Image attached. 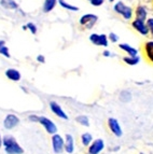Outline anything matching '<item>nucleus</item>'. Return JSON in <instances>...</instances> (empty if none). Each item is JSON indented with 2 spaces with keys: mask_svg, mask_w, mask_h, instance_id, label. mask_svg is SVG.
Masks as SVG:
<instances>
[{
  "mask_svg": "<svg viewBox=\"0 0 153 154\" xmlns=\"http://www.w3.org/2000/svg\"><path fill=\"white\" fill-rule=\"evenodd\" d=\"M2 144L5 146V153L8 154H23L24 150L12 136H5L2 139Z\"/></svg>",
  "mask_w": 153,
  "mask_h": 154,
  "instance_id": "1",
  "label": "nucleus"
},
{
  "mask_svg": "<svg viewBox=\"0 0 153 154\" xmlns=\"http://www.w3.org/2000/svg\"><path fill=\"white\" fill-rule=\"evenodd\" d=\"M113 10H114L115 13L120 14V15L122 16L124 20H126V21H130V20L133 18V15H134L133 9L130 8V7H128V5H126L124 2H122V1H117V2L113 5Z\"/></svg>",
  "mask_w": 153,
  "mask_h": 154,
  "instance_id": "2",
  "label": "nucleus"
},
{
  "mask_svg": "<svg viewBox=\"0 0 153 154\" xmlns=\"http://www.w3.org/2000/svg\"><path fill=\"white\" fill-rule=\"evenodd\" d=\"M97 22H98V16H97L96 14H93V13L83 14L79 20L80 25L86 29H92L93 27L96 25Z\"/></svg>",
  "mask_w": 153,
  "mask_h": 154,
  "instance_id": "3",
  "label": "nucleus"
},
{
  "mask_svg": "<svg viewBox=\"0 0 153 154\" xmlns=\"http://www.w3.org/2000/svg\"><path fill=\"white\" fill-rule=\"evenodd\" d=\"M89 41L96 46H104L107 48L109 45V39L105 33H92L89 36Z\"/></svg>",
  "mask_w": 153,
  "mask_h": 154,
  "instance_id": "4",
  "label": "nucleus"
},
{
  "mask_svg": "<svg viewBox=\"0 0 153 154\" xmlns=\"http://www.w3.org/2000/svg\"><path fill=\"white\" fill-rule=\"evenodd\" d=\"M132 27H133L137 32H139L141 36H143V37H147V36L150 35L148 26H147V23H145V21H141V20L135 18V20L132 22Z\"/></svg>",
  "mask_w": 153,
  "mask_h": 154,
  "instance_id": "5",
  "label": "nucleus"
},
{
  "mask_svg": "<svg viewBox=\"0 0 153 154\" xmlns=\"http://www.w3.org/2000/svg\"><path fill=\"white\" fill-rule=\"evenodd\" d=\"M38 123H40L41 125L43 126L48 134H53V135L56 134V131H57L56 125H55L50 119L45 118V116H38Z\"/></svg>",
  "mask_w": 153,
  "mask_h": 154,
  "instance_id": "6",
  "label": "nucleus"
},
{
  "mask_svg": "<svg viewBox=\"0 0 153 154\" xmlns=\"http://www.w3.org/2000/svg\"><path fill=\"white\" fill-rule=\"evenodd\" d=\"M52 146H53V150L55 153H61L65 150V140L58 134H54L52 137Z\"/></svg>",
  "mask_w": 153,
  "mask_h": 154,
  "instance_id": "7",
  "label": "nucleus"
},
{
  "mask_svg": "<svg viewBox=\"0 0 153 154\" xmlns=\"http://www.w3.org/2000/svg\"><path fill=\"white\" fill-rule=\"evenodd\" d=\"M105 148V142L102 139H96L89 148V154H99Z\"/></svg>",
  "mask_w": 153,
  "mask_h": 154,
  "instance_id": "8",
  "label": "nucleus"
},
{
  "mask_svg": "<svg viewBox=\"0 0 153 154\" xmlns=\"http://www.w3.org/2000/svg\"><path fill=\"white\" fill-rule=\"evenodd\" d=\"M18 123H20V119L17 116H14V114H8V116H5V121H3V126L7 129H12Z\"/></svg>",
  "mask_w": 153,
  "mask_h": 154,
  "instance_id": "9",
  "label": "nucleus"
},
{
  "mask_svg": "<svg viewBox=\"0 0 153 154\" xmlns=\"http://www.w3.org/2000/svg\"><path fill=\"white\" fill-rule=\"evenodd\" d=\"M108 125H109V128L110 131H112L117 137H120L122 136V128H121L120 123L117 122V120L115 119L111 118L108 120Z\"/></svg>",
  "mask_w": 153,
  "mask_h": 154,
  "instance_id": "10",
  "label": "nucleus"
},
{
  "mask_svg": "<svg viewBox=\"0 0 153 154\" xmlns=\"http://www.w3.org/2000/svg\"><path fill=\"white\" fill-rule=\"evenodd\" d=\"M50 109L52 110V112L55 114V116H59V118L64 119V120H68V116H67L65 111L61 109V107L55 101H51L50 103Z\"/></svg>",
  "mask_w": 153,
  "mask_h": 154,
  "instance_id": "11",
  "label": "nucleus"
},
{
  "mask_svg": "<svg viewBox=\"0 0 153 154\" xmlns=\"http://www.w3.org/2000/svg\"><path fill=\"white\" fill-rule=\"evenodd\" d=\"M143 53H145V58L148 59V62L153 64V40L145 42V44H143Z\"/></svg>",
  "mask_w": 153,
  "mask_h": 154,
  "instance_id": "12",
  "label": "nucleus"
},
{
  "mask_svg": "<svg viewBox=\"0 0 153 154\" xmlns=\"http://www.w3.org/2000/svg\"><path fill=\"white\" fill-rule=\"evenodd\" d=\"M5 77L8 78L9 80L13 81V82H17L20 81L22 75L17 69H14V68H9V69L5 70Z\"/></svg>",
  "mask_w": 153,
  "mask_h": 154,
  "instance_id": "13",
  "label": "nucleus"
},
{
  "mask_svg": "<svg viewBox=\"0 0 153 154\" xmlns=\"http://www.w3.org/2000/svg\"><path fill=\"white\" fill-rule=\"evenodd\" d=\"M119 49H121L123 52H125L128 56H137L138 55V50L127 43H120L119 44Z\"/></svg>",
  "mask_w": 153,
  "mask_h": 154,
  "instance_id": "14",
  "label": "nucleus"
},
{
  "mask_svg": "<svg viewBox=\"0 0 153 154\" xmlns=\"http://www.w3.org/2000/svg\"><path fill=\"white\" fill-rule=\"evenodd\" d=\"M135 16L138 20H141V21H147L148 20V11L145 5H138L135 10Z\"/></svg>",
  "mask_w": 153,
  "mask_h": 154,
  "instance_id": "15",
  "label": "nucleus"
},
{
  "mask_svg": "<svg viewBox=\"0 0 153 154\" xmlns=\"http://www.w3.org/2000/svg\"><path fill=\"white\" fill-rule=\"evenodd\" d=\"M0 5L5 10L15 11L18 9V3L15 0H0Z\"/></svg>",
  "mask_w": 153,
  "mask_h": 154,
  "instance_id": "16",
  "label": "nucleus"
},
{
  "mask_svg": "<svg viewBox=\"0 0 153 154\" xmlns=\"http://www.w3.org/2000/svg\"><path fill=\"white\" fill-rule=\"evenodd\" d=\"M65 151L67 153L71 154L74 151V139L70 134L66 135V140H65Z\"/></svg>",
  "mask_w": 153,
  "mask_h": 154,
  "instance_id": "17",
  "label": "nucleus"
},
{
  "mask_svg": "<svg viewBox=\"0 0 153 154\" xmlns=\"http://www.w3.org/2000/svg\"><path fill=\"white\" fill-rule=\"evenodd\" d=\"M57 0H44L43 5H42V11L44 13H50L55 9L57 5Z\"/></svg>",
  "mask_w": 153,
  "mask_h": 154,
  "instance_id": "18",
  "label": "nucleus"
},
{
  "mask_svg": "<svg viewBox=\"0 0 153 154\" xmlns=\"http://www.w3.org/2000/svg\"><path fill=\"white\" fill-rule=\"evenodd\" d=\"M57 2L59 3L61 8L65 9L67 11H71V12H76V11H79V8L76 7V5H73L71 3L67 2L66 0H57Z\"/></svg>",
  "mask_w": 153,
  "mask_h": 154,
  "instance_id": "19",
  "label": "nucleus"
},
{
  "mask_svg": "<svg viewBox=\"0 0 153 154\" xmlns=\"http://www.w3.org/2000/svg\"><path fill=\"white\" fill-rule=\"evenodd\" d=\"M123 62L126 65H130V66H135V65H138L139 62H140V57L138 56H125L123 57Z\"/></svg>",
  "mask_w": 153,
  "mask_h": 154,
  "instance_id": "20",
  "label": "nucleus"
},
{
  "mask_svg": "<svg viewBox=\"0 0 153 154\" xmlns=\"http://www.w3.org/2000/svg\"><path fill=\"white\" fill-rule=\"evenodd\" d=\"M120 100L122 103H128L132 100V93L128 91H122L120 93Z\"/></svg>",
  "mask_w": 153,
  "mask_h": 154,
  "instance_id": "21",
  "label": "nucleus"
},
{
  "mask_svg": "<svg viewBox=\"0 0 153 154\" xmlns=\"http://www.w3.org/2000/svg\"><path fill=\"white\" fill-rule=\"evenodd\" d=\"M81 140H82V143H83V146H89V144L92 143L93 137H92V135H91V134L85 133L81 136Z\"/></svg>",
  "mask_w": 153,
  "mask_h": 154,
  "instance_id": "22",
  "label": "nucleus"
},
{
  "mask_svg": "<svg viewBox=\"0 0 153 154\" xmlns=\"http://www.w3.org/2000/svg\"><path fill=\"white\" fill-rule=\"evenodd\" d=\"M76 122L78 123H80L81 125L83 126H89V119H87V116H79L78 118L76 119Z\"/></svg>",
  "mask_w": 153,
  "mask_h": 154,
  "instance_id": "23",
  "label": "nucleus"
},
{
  "mask_svg": "<svg viewBox=\"0 0 153 154\" xmlns=\"http://www.w3.org/2000/svg\"><path fill=\"white\" fill-rule=\"evenodd\" d=\"M26 27H27V30L30 31L33 35H36L38 32V27H37L36 24H33V22H29V23L26 24Z\"/></svg>",
  "mask_w": 153,
  "mask_h": 154,
  "instance_id": "24",
  "label": "nucleus"
},
{
  "mask_svg": "<svg viewBox=\"0 0 153 154\" xmlns=\"http://www.w3.org/2000/svg\"><path fill=\"white\" fill-rule=\"evenodd\" d=\"M108 39H109V41L111 42V43H117V42H119V36H117L115 32H110L109 35H108Z\"/></svg>",
  "mask_w": 153,
  "mask_h": 154,
  "instance_id": "25",
  "label": "nucleus"
},
{
  "mask_svg": "<svg viewBox=\"0 0 153 154\" xmlns=\"http://www.w3.org/2000/svg\"><path fill=\"white\" fill-rule=\"evenodd\" d=\"M145 23H147V26H148V28H149V32H150V35L153 37V17L148 18V20L145 21Z\"/></svg>",
  "mask_w": 153,
  "mask_h": 154,
  "instance_id": "26",
  "label": "nucleus"
},
{
  "mask_svg": "<svg viewBox=\"0 0 153 154\" xmlns=\"http://www.w3.org/2000/svg\"><path fill=\"white\" fill-rule=\"evenodd\" d=\"M104 2H105V0H91V5L94 7H100L104 5Z\"/></svg>",
  "mask_w": 153,
  "mask_h": 154,
  "instance_id": "27",
  "label": "nucleus"
},
{
  "mask_svg": "<svg viewBox=\"0 0 153 154\" xmlns=\"http://www.w3.org/2000/svg\"><path fill=\"white\" fill-rule=\"evenodd\" d=\"M37 62L40 63V64H44V63H45V57L42 54H39L38 56H37Z\"/></svg>",
  "mask_w": 153,
  "mask_h": 154,
  "instance_id": "28",
  "label": "nucleus"
},
{
  "mask_svg": "<svg viewBox=\"0 0 153 154\" xmlns=\"http://www.w3.org/2000/svg\"><path fill=\"white\" fill-rule=\"evenodd\" d=\"M102 56H105V57H111V56H113V53H111V52L108 51V50H105V51L102 52Z\"/></svg>",
  "mask_w": 153,
  "mask_h": 154,
  "instance_id": "29",
  "label": "nucleus"
},
{
  "mask_svg": "<svg viewBox=\"0 0 153 154\" xmlns=\"http://www.w3.org/2000/svg\"><path fill=\"white\" fill-rule=\"evenodd\" d=\"M29 121L31 122H36V123H38V116H29Z\"/></svg>",
  "mask_w": 153,
  "mask_h": 154,
  "instance_id": "30",
  "label": "nucleus"
},
{
  "mask_svg": "<svg viewBox=\"0 0 153 154\" xmlns=\"http://www.w3.org/2000/svg\"><path fill=\"white\" fill-rule=\"evenodd\" d=\"M5 45V40H0V51H1V49H2Z\"/></svg>",
  "mask_w": 153,
  "mask_h": 154,
  "instance_id": "31",
  "label": "nucleus"
},
{
  "mask_svg": "<svg viewBox=\"0 0 153 154\" xmlns=\"http://www.w3.org/2000/svg\"><path fill=\"white\" fill-rule=\"evenodd\" d=\"M22 28H23V30H27V27H26V25H24Z\"/></svg>",
  "mask_w": 153,
  "mask_h": 154,
  "instance_id": "32",
  "label": "nucleus"
},
{
  "mask_svg": "<svg viewBox=\"0 0 153 154\" xmlns=\"http://www.w3.org/2000/svg\"><path fill=\"white\" fill-rule=\"evenodd\" d=\"M1 144H2V139H1V136H0V146H1Z\"/></svg>",
  "mask_w": 153,
  "mask_h": 154,
  "instance_id": "33",
  "label": "nucleus"
},
{
  "mask_svg": "<svg viewBox=\"0 0 153 154\" xmlns=\"http://www.w3.org/2000/svg\"><path fill=\"white\" fill-rule=\"evenodd\" d=\"M114 1H117V0H109V2H114Z\"/></svg>",
  "mask_w": 153,
  "mask_h": 154,
  "instance_id": "34",
  "label": "nucleus"
},
{
  "mask_svg": "<svg viewBox=\"0 0 153 154\" xmlns=\"http://www.w3.org/2000/svg\"><path fill=\"white\" fill-rule=\"evenodd\" d=\"M87 1H91V0H87Z\"/></svg>",
  "mask_w": 153,
  "mask_h": 154,
  "instance_id": "35",
  "label": "nucleus"
}]
</instances>
